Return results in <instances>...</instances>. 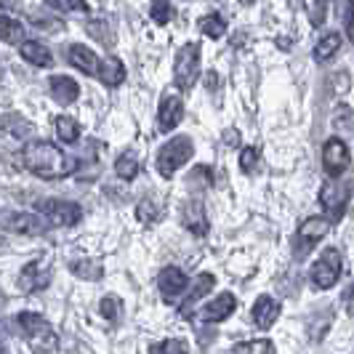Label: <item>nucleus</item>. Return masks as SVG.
I'll use <instances>...</instances> for the list:
<instances>
[{"label":"nucleus","mask_w":354,"mask_h":354,"mask_svg":"<svg viewBox=\"0 0 354 354\" xmlns=\"http://www.w3.org/2000/svg\"><path fill=\"white\" fill-rule=\"evenodd\" d=\"M21 162L30 174L46 181H56V178H67L77 171V160L70 158L67 152H62L59 147L51 142H30L21 149Z\"/></svg>","instance_id":"1"},{"label":"nucleus","mask_w":354,"mask_h":354,"mask_svg":"<svg viewBox=\"0 0 354 354\" xmlns=\"http://www.w3.org/2000/svg\"><path fill=\"white\" fill-rule=\"evenodd\" d=\"M19 330L24 333V338L30 341L35 354H51L59 346V336L51 328V322L46 317H40L35 312H21L17 317Z\"/></svg>","instance_id":"2"},{"label":"nucleus","mask_w":354,"mask_h":354,"mask_svg":"<svg viewBox=\"0 0 354 354\" xmlns=\"http://www.w3.org/2000/svg\"><path fill=\"white\" fill-rule=\"evenodd\" d=\"M195 155V147L189 136H174L171 142H165V147L158 152V171L162 178H174L181 165H187Z\"/></svg>","instance_id":"3"},{"label":"nucleus","mask_w":354,"mask_h":354,"mask_svg":"<svg viewBox=\"0 0 354 354\" xmlns=\"http://www.w3.org/2000/svg\"><path fill=\"white\" fill-rule=\"evenodd\" d=\"M35 211H40L46 224H51V227H75L83 218L80 205L70 203V200H40Z\"/></svg>","instance_id":"4"},{"label":"nucleus","mask_w":354,"mask_h":354,"mask_svg":"<svg viewBox=\"0 0 354 354\" xmlns=\"http://www.w3.org/2000/svg\"><path fill=\"white\" fill-rule=\"evenodd\" d=\"M200 75V43L181 46L174 62V80L178 88H192Z\"/></svg>","instance_id":"5"},{"label":"nucleus","mask_w":354,"mask_h":354,"mask_svg":"<svg viewBox=\"0 0 354 354\" xmlns=\"http://www.w3.org/2000/svg\"><path fill=\"white\" fill-rule=\"evenodd\" d=\"M338 277H341V256H338V250L336 248L322 250L319 259L309 269L312 285L319 288V290H328V288H333L338 283Z\"/></svg>","instance_id":"6"},{"label":"nucleus","mask_w":354,"mask_h":354,"mask_svg":"<svg viewBox=\"0 0 354 354\" xmlns=\"http://www.w3.org/2000/svg\"><path fill=\"white\" fill-rule=\"evenodd\" d=\"M349 162H352V152H349V147L344 139H328L325 147H322V165H325V171H328V176L338 178L346 168H349Z\"/></svg>","instance_id":"7"},{"label":"nucleus","mask_w":354,"mask_h":354,"mask_svg":"<svg viewBox=\"0 0 354 354\" xmlns=\"http://www.w3.org/2000/svg\"><path fill=\"white\" fill-rule=\"evenodd\" d=\"M187 285H189V280H187V274H184L178 266H165L158 277V288H160V293H162V301L165 304L181 301V296L187 293Z\"/></svg>","instance_id":"8"},{"label":"nucleus","mask_w":354,"mask_h":354,"mask_svg":"<svg viewBox=\"0 0 354 354\" xmlns=\"http://www.w3.org/2000/svg\"><path fill=\"white\" fill-rule=\"evenodd\" d=\"M181 118H184V99H181L178 93H165V96L160 99V109H158L160 131H162V133L174 131V128L181 123Z\"/></svg>","instance_id":"9"},{"label":"nucleus","mask_w":354,"mask_h":354,"mask_svg":"<svg viewBox=\"0 0 354 354\" xmlns=\"http://www.w3.org/2000/svg\"><path fill=\"white\" fill-rule=\"evenodd\" d=\"M48 283H51V272H48V264H46V261H32V264H27L19 272V288H21L24 293L43 290Z\"/></svg>","instance_id":"10"},{"label":"nucleus","mask_w":354,"mask_h":354,"mask_svg":"<svg viewBox=\"0 0 354 354\" xmlns=\"http://www.w3.org/2000/svg\"><path fill=\"white\" fill-rule=\"evenodd\" d=\"M67 56H70V64L75 67V70H80L83 75H88V77H96V75H99L102 59H99L96 53L91 51L88 46H80V43H75V46H70Z\"/></svg>","instance_id":"11"},{"label":"nucleus","mask_w":354,"mask_h":354,"mask_svg":"<svg viewBox=\"0 0 354 354\" xmlns=\"http://www.w3.org/2000/svg\"><path fill=\"white\" fill-rule=\"evenodd\" d=\"M250 317L256 322V328L269 330L277 322V317H280V304L274 301L272 296H259L256 304H253V309H250Z\"/></svg>","instance_id":"12"},{"label":"nucleus","mask_w":354,"mask_h":354,"mask_svg":"<svg viewBox=\"0 0 354 354\" xmlns=\"http://www.w3.org/2000/svg\"><path fill=\"white\" fill-rule=\"evenodd\" d=\"M234 309H237V299L232 293H221V296H216L213 301H208L200 309V317L205 322H221V319L230 317Z\"/></svg>","instance_id":"13"},{"label":"nucleus","mask_w":354,"mask_h":354,"mask_svg":"<svg viewBox=\"0 0 354 354\" xmlns=\"http://www.w3.org/2000/svg\"><path fill=\"white\" fill-rule=\"evenodd\" d=\"M319 203H322L325 211H330L333 216H341L344 208H346V203H349V189L338 187L333 181H325L322 189H319Z\"/></svg>","instance_id":"14"},{"label":"nucleus","mask_w":354,"mask_h":354,"mask_svg":"<svg viewBox=\"0 0 354 354\" xmlns=\"http://www.w3.org/2000/svg\"><path fill=\"white\" fill-rule=\"evenodd\" d=\"M181 221H184V227L192 232V234H197V237L208 234V218H205V208H203L200 200L184 203V208H181Z\"/></svg>","instance_id":"15"},{"label":"nucleus","mask_w":354,"mask_h":354,"mask_svg":"<svg viewBox=\"0 0 354 354\" xmlns=\"http://www.w3.org/2000/svg\"><path fill=\"white\" fill-rule=\"evenodd\" d=\"M48 86H51V96L59 104H75L80 99V86L67 75H53Z\"/></svg>","instance_id":"16"},{"label":"nucleus","mask_w":354,"mask_h":354,"mask_svg":"<svg viewBox=\"0 0 354 354\" xmlns=\"http://www.w3.org/2000/svg\"><path fill=\"white\" fill-rule=\"evenodd\" d=\"M19 53H21L24 62H30V64H35V67H51L53 64L51 51H48L43 43H37V40H24V43L19 46Z\"/></svg>","instance_id":"17"},{"label":"nucleus","mask_w":354,"mask_h":354,"mask_svg":"<svg viewBox=\"0 0 354 354\" xmlns=\"http://www.w3.org/2000/svg\"><path fill=\"white\" fill-rule=\"evenodd\" d=\"M6 227L14 232H21V234H43L48 224H46L43 216H37V213H19L14 218H8Z\"/></svg>","instance_id":"18"},{"label":"nucleus","mask_w":354,"mask_h":354,"mask_svg":"<svg viewBox=\"0 0 354 354\" xmlns=\"http://www.w3.org/2000/svg\"><path fill=\"white\" fill-rule=\"evenodd\" d=\"M333 227V221L330 218H325V216H312V218H306L301 227H299V237H301L304 243H317L322 240L328 232Z\"/></svg>","instance_id":"19"},{"label":"nucleus","mask_w":354,"mask_h":354,"mask_svg":"<svg viewBox=\"0 0 354 354\" xmlns=\"http://www.w3.org/2000/svg\"><path fill=\"white\" fill-rule=\"evenodd\" d=\"M104 86H109V88H115V86H120L125 80V67L120 59H115V56H109V59H104L102 62V67H99V75H96Z\"/></svg>","instance_id":"20"},{"label":"nucleus","mask_w":354,"mask_h":354,"mask_svg":"<svg viewBox=\"0 0 354 354\" xmlns=\"http://www.w3.org/2000/svg\"><path fill=\"white\" fill-rule=\"evenodd\" d=\"M72 274L75 277H83V280H99L104 274V266L96 259H80V261H72L70 264Z\"/></svg>","instance_id":"21"},{"label":"nucleus","mask_w":354,"mask_h":354,"mask_svg":"<svg viewBox=\"0 0 354 354\" xmlns=\"http://www.w3.org/2000/svg\"><path fill=\"white\" fill-rule=\"evenodd\" d=\"M53 125H56V136H59V142H64V144L77 142V136H80V123H77L75 118H70V115H59Z\"/></svg>","instance_id":"22"},{"label":"nucleus","mask_w":354,"mask_h":354,"mask_svg":"<svg viewBox=\"0 0 354 354\" xmlns=\"http://www.w3.org/2000/svg\"><path fill=\"white\" fill-rule=\"evenodd\" d=\"M338 48H341V35L338 32H325L317 40V46H315V59L317 62H328L330 56H336Z\"/></svg>","instance_id":"23"},{"label":"nucleus","mask_w":354,"mask_h":354,"mask_svg":"<svg viewBox=\"0 0 354 354\" xmlns=\"http://www.w3.org/2000/svg\"><path fill=\"white\" fill-rule=\"evenodd\" d=\"M0 40H3V43H19V40H24V27H21V21L0 14Z\"/></svg>","instance_id":"24"},{"label":"nucleus","mask_w":354,"mask_h":354,"mask_svg":"<svg viewBox=\"0 0 354 354\" xmlns=\"http://www.w3.org/2000/svg\"><path fill=\"white\" fill-rule=\"evenodd\" d=\"M213 285H216V277H213V274H208V272H205V274H200V277L195 280V285H192V290H189V296H187V306H184L181 312L187 315L192 304L200 301V299H203L208 290H213Z\"/></svg>","instance_id":"25"},{"label":"nucleus","mask_w":354,"mask_h":354,"mask_svg":"<svg viewBox=\"0 0 354 354\" xmlns=\"http://www.w3.org/2000/svg\"><path fill=\"white\" fill-rule=\"evenodd\" d=\"M139 160H136V155L133 152H123L120 158H118V162H115V171H118V176L125 178V181H133V178L139 176Z\"/></svg>","instance_id":"26"},{"label":"nucleus","mask_w":354,"mask_h":354,"mask_svg":"<svg viewBox=\"0 0 354 354\" xmlns=\"http://www.w3.org/2000/svg\"><path fill=\"white\" fill-rule=\"evenodd\" d=\"M230 354H272V341L266 338H253V341H240L232 346Z\"/></svg>","instance_id":"27"},{"label":"nucleus","mask_w":354,"mask_h":354,"mask_svg":"<svg viewBox=\"0 0 354 354\" xmlns=\"http://www.w3.org/2000/svg\"><path fill=\"white\" fill-rule=\"evenodd\" d=\"M200 30H203V35L218 40V37H224V32H227V21L218 17V14H208V17L200 19Z\"/></svg>","instance_id":"28"},{"label":"nucleus","mask_w":354,"mask_h":354,"mask_svg":"<svg viewBox=\"0 0 354 354\" xmlns=\"http://www.w3.org/2000/svg\"><path fill=\"white\" fill-rule=\"evenodd\" d=\"M0 128L8 131L11 136H19V139L30 133V123H27L21 115H3V118H0Z\"/></svg>","instance_id":"29"},{"label":"nucleus","mask_w":354,"mask_h":354,"mask_svg":"<svg viewBox=\"0 0 354 354\" xmlns=\"http://www.w3.org/2000/svg\"><path fill=\"white\" fill-rule=\"evenodd\" d=\"M149 17H152L155 24L165 27V24L174 19V6H171V0H152V6H149Z\"/></svg>","instance_id":"30"},{"label":"nucleus","mask_w":354,"mask_h":354,"mask_svg":"<svg viewBox=\"0 0 354 354\" xmlns=\"http://www.w3.org/2000/svg\"><path fill=\"white\" fill-rule=\"evenodd\" d=\"M46 6L62 14H88V3L86 0H46Z\"/></svg>","instance_id":"31"},{"label":"nucleus","mask_w":354,"mask_h":354,"mask_svg":"<svg viewBox=\"0 0 354 354\" xmlns=\"http://www.w3.org/2000/svg\"><path fill=\"white\" fill-rule=\"evenodd\" d=\"M149 354H189V349H187V344L181 338H165L160 344H152Z\"/></svg>","instance_id":"32"},{"label":"nucleus","mask_w":354,"mask_h":354,"mask_svg":"<svg viewBox=\"0 0 354 354\" xmlns=\"http://www.w3.org/2000/svg\"><path fill=\"white\" fill-rule=\"evenodd\" d=\"M99 312H102V317H106L109 322H118V317H120V301H118L115 296H106V299H102V304H99Z\"/></svg>","instance_id":"33"},{"label":"nucleus","mask_w":354,"mask_h":354,"mask_svg":"<svg viewBox=\"0 0 354 354\" xmlns=\"http://www.w3.org/2000/svg\"><path fill=\"white\" fill-rule=\"evenodd\" d=\"M136 216H139V221H144V224H152V221L160 218V211L152 200H142L139 208H136Z\"/></svg>","instance_id":"34"},{"label":"nucleus","mask_w":354,"mask_h":354,"mask_svg":"<svg viewBox=\"0 0 354 354\" xmlns=\"http://www.w3.org/2000/svg\"><path fill=\"white\" fill-rule=\"evenodd\" d=\"M256 162H259V149L256 147H245L243 152H240V168L250 174L253 168H256Z\"/></svg>","instance_id":"35"},{"label":"nucleus","mask_w":354,"mask_h":354,"mask_svg":"<svg viewBox=\"0 0 354 354\" xmlns=\"http://www.w3.org/2000/svg\"><path fill=\"white\" fill-rule=\"evenodd\" d=\"M0 354H11L8 349H6V344H3V341H0Z\"/></svg>","instance_id":"36"},{"label":"nucleus","mask_w":354,"mask_h":354,"mask_svg":"<svg viewBox=\"0 0 354 354\" xmlns=\"http://www.w3.org/2000/svg\"><path fill=\"white\" fill-rule=\"evenodd\" d=\"M240 3H243V6H250V3H253V0H240Z\"/></svg>","instance_id":"37"}]
</instances>
